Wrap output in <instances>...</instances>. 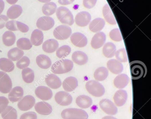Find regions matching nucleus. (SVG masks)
Returning a JSON list of instances; mask_svg holds the SVG:
<instances>
[{
	"label": "nucleus",
	"instance_id": "obj_1",
	"mask_svg": "<svg viewBox=\"0 0 151 119\" xmlns=\"http://www.w3.org/2000/svg\"><path fill=\"white\" fill-rule=\"evenodd\" d=\"M132 79L138 80L144 77L147 72L146 65L139 61H134L130 64Z\"/></svg>",
	"mask_w": 151,
	"mask_h": 119
},
{
	"label": "nucleus",
	"instance_id": "obj_2",
	"mask_svg": "<svg viewBox=\"0 0 151 119\" xmlns=\"http://www.w3.org/2000/svg\"><path fill=\"white\" fill-rule=\"evenodd\" d=\"M73 68V62L68 59H63L55 62L51 66V71L55 74L69 72Z\"/></svg>",
	"mask_w": 151,
	"mask_h": 119
},
{
	"label": "nucleus",
	"instance_id": "obj_3",
	"mask_svg": "<svg viewBox=\"0 0 151 119\" xmlns=\"http://www.w3.org/2000/svg\"><path fill=\"white\" fill-rule=\"evenodd\" d=\"M57 18L62 24L71 26L74 22V17L71 11L66 7H59L56 10Z\"/></svg>",
	"mask_w": 151,
	"mask_h": 119
},
{
	"label": "nucleus",
	"instance_id": "obj_4",
	"mask_svg": "<svg viewBox=\"0 0 151 119\" xmlns=\"http://www.w3.org/2000/svg\"><path fill=\"white\" fill-rule=\"evenodd\" d=\"M63 119H87L88 115L85 110L78 108H67L61 113Z\"/></svg>",
	"mask_w": 151,
	"mask_h": 119
},
{
	"label": "nucleus",
	"instance_id": "obj_5",
	"mask_svg": "<svg viewBox=\"0 0 151 119\" xmlns=\"http://www.w3.org/2000/svg\"><path fill=\"white\" fill-rule=\"evenodd\" d=\"M87 91L95 97H100L105 93V89L102 85L94 80L87 81L86 85Z\"/></svg>",
	"mask_w": 151,
	"mask_h": 119
},
{
	"label": "nucleus",
	"instance_id": "obj_6",
	"mask_svg": "<svg viewBox=\"0 0 151 119\" xmlns=\"http://www.w3.org/2000/svg\"><path fill=\"white\" fill-rule=\"evenodd\" d=\"M72 30L69 26L62 25L55 28L53 31L55 37L59 40H64L69 38L71 36Z\"/></svg>",
	"mask_w": 151,
	"mask_h": 119
},
{
	"label": "nucleus",
	"instance_id": "obj_7",
	"mask_svg": "<svg viewBox=\"0 0 151 119\" xmlns=\"http://www.w3.org/2000/svg\"><path fill=\"white\" fill-rule=\"evenodd\" d=\"M12 83L9 76L4 72L0 71V92L3 93L10 92Z\"/></svg>",
	"mask_w": 151,
	"mask_h": 119
},
{
	"label": "nucleus",
	"instance_id": "obj_8",
	"mask_svg": "<svg viewBox=\"0 0 151 119\" xmlns=\"http://www.w3.org/2000/svg\"><path fill=\"white\" fill-rule=\"evenodd\" d=\"M99 106L105 113L110 115H114L118 113V108L109 99H103L99 102Z\"/></svg>",
	"mask_w": 151,
	"mask_h": 119
},
{
	"label": "nucleus",
	"instance_id": "obj_9",
	"mask_svg": "<svg viewBox=\"0 0 151 119\" xmlns=\"http://www.w3.org/2000/svg\"><path fill=\"white\" fill-rule=\"evenodd\" d=\"M55 21L51 17L42 16L38 19L37 26L40 30L47 31L51 29L54 26Z\"/></svg>",
	"mask_w": 151,
	"mask_h": 119
},
{
	"label": "nucleus",
	"instance_id": "obj_10",
	"mask_svg": "<svg viewBox=\"0 0 151 119\" xmlns=\"http://www.w3.org/2000/svg\"><path fill=\"white\" fill-rule=\"evenodd\" d=\"M56 103L63 106H69L72 103L73 98L70 93L66 92L60 91L55 95Z\"/></svg>",
	"mask_w": 151,
	"mask_h": 119
},
{
	"label": "nucleus",
	"instance_id": "obj_11",
	"mask_svg": "<svg viewBox=\"0 0 151 119\" xmlns=\"http://www.w3.org/2000/svg\"><path fill=\"white\" fill-rule=\"evenodd\" d=\"M36 100L34 97L31 95H26L19 101L17 106L19 109L26 111L32 108L35 104Z\"/></svg>",
	"mask_w": 151,
	"mask_h": 119
},
{
	"label": "nucleus",
	"instance_id": "obj_12",
	"mask_svg": "<svg viewBox=\"0 0 151 119\" xmlns=\"http://www.w3.org/2000/svg\"><path fill=\"white\" fill-rule=\"evenodd\" d=\"M72 43L79 48H83L86 46L88 40L85 35L79 32L74 33L70 36Z\"/></svg>",
	"mask_w": 151,
	"mask_h": 119
},
{
	"label": "nucleus",
	"instance_id": "obj_13",
	"mask_svg": "<svg viewBox=\"0 0 151 119\" xmlns=\"http://www.w3.org/2000/svg\"><path fill=\"white\" fill-rule=\"evenodd\" d=\"M91 16L88 12L82 11L78 13L75 17L76 24L80 27L87 26L91 21Z\"/></svg>",
	"mask_w": 151,
	"mask_h": 119
},
{
	"label": "nucleus",
	"instance_id": "obj_14",
	"mask_svg": "<svg viewBox=\"0 0 151 119\" xmlns=\"http://www.w3.org/2000/svg\"><path fill=\"white\" fill-rule=\"evenodd\" d=\"M35 94L38 98L42 100H48L52 98V90L45 86H39L35 90Z\"/></svg>",
	"mask_w": 151,
	"mask_h": 119
},
{
	"label": "nucleus",
	"instance_id": "obj_15",
	"mask_svg": "<svg viewBox=\"0 0 151 119\" xmlns=\"http://www.w3.org/2000/svg\"><path fill=\"white\" fill-rule=\"evenodd\" d=\"M106 41V34L102 32L97 33L91 39V47L94 49H98L103 46Z\"/></svg>",
	"mask_w": 151,
	"mask_h": 119
},
{
	"label": "nucleus",
	"instance_id": "obj_16",
	"mask_svg": "<svg viewBox=\"0 0 151 119\" xmlns=\"http://www.w3.org/2000/svg\"><path fill=\"white\" fill-rule=\"evenodd\" d=\"M108 69L115 75H119L123 71L124 67L122 64L115 59H111L107 63Z\"/></svg>",
	"mask_w": 151,
	"mask_h": 119
},
{
	"label": "nucleus",
	"instance_id": "obj_17",
	"mask_svg": "<svg viewBox=\"0 0 151 119\" xmlns=\"http://www.w3.org/2000/svg\"><path fill=\"white\" fill-rule=\"evenodd\" d=\"M35 109L40 115H47L51 114L52 108L51 105L45 101H41L35 105Z\"/></svg>",
	"mask_w": 151,
	"mask_h": 119
},
{
	"label": "nucleus",
	"instance_id": "obj_18",
	"mask_svg": "<svg viewBox=\"0 0 151 119\" xmlns=\"http://www.w3.org/2000/svg\"><path fill=\"white\" fill-rule=\"evenodd\" d=\"M128 98L127 93L125 90H118L115 93L113 100L115 103L118 107H121L124 105L127 102Z\"/></svg>",
	"mask_w": 151,
	"mask_h": 119
},
{
	"label": "nucleus",
	"instance_id": "obj_19",
	"mask_svg": "<svg viewBox=\"0 0 151 119\" xmlns=\"http://www.w3.org/2000/svg\"><path fill=\"white\" fill-rule=\"evenodd\" d=\"M24 89L21 87L17 86L11 89L8 97L12 103H16L22 99L24 95Z\"/></svg>",
	"mask_w": 151,
	"mask_h": 119
},
{
	"label": "nucleus",
	"instance_id": "obj_20",
	"mask_svg": "<svg viewBox=\"0 0 151 119\" xmlns=\"http://www.w3.org/2000/svg\"><path fill=\"white\" fill-rule=\"evenodd\" d=\"M46 84L52 89H58L61 86L62 82L60 78L54 74L48 75L45 78Z\"/></svg>",
	"mask_w": 151,
	"mask_h": 119
},
{
	"label": "nucleus",
	"instance_id": "obj_21",
	"mask_svg": "<svg viewBox=\"0 0 151 119\" xmlns=\"http://www.w3.org/2000/svg\"><path fill=\"white\" fill-rule=\"evenodd\" d=\"M59 47V43L55 39H49L42 44V48L45 52L52 53L54 52Z\"/></svg>",
	"mask_w": 151,
	"mask_h": 119
},
{
	"label": "nucleus",
	"instance_id": "obj_22",
	"mask_svg": "<svg viewBox=\"0 0 151 119\" xmlns=\"http://www.w3.org/2000/svg\"><path fill=\"white\" fill-rule=\"evenodd\" d=\"M72 60L76 64L83 65L88 62V57L86 54L83 52L77 51L72 53Z\"/></svg>",
	"mask_w": 151,
	"mask_h": 119
},
{
	"label": "nucleus",
	"instance_id": "obj_23",
	"mask_svg": "<svg viewBox=\"0 0 151 119\" xmlns=\"http://www.w3.org/2000/svg\"><path fill=\"white\" fill-rule=\"evenodd\" d=\"M129 83V78L127 75L124 73L118 75L114 80L115 87L119 89L124 88Z\"/></svg>",
	"mask_w": 151,
	"mask_h": 119
},
{
	"label": "nucleus",
	"instance_id": "obj_24",
	"mask_svg": "<svg viewBox=\"0 0 151 119\" xmlns=\"http://www.w3.org/2000/svg\"><path fill=\"white\" fill-rule=\"evenodd\" d=\"M78 81L75 77L70 76L66 78L63 83V87L66 92H72L77 88Z\"/></svg>",
	"mask_w": 151,
	"mask_h": 119
},
{
	"label": "nucleus",
	"instance_id": "obj_25",
	"mask_svg": "<svg viewBox=\"0 0 151 119\" xmlns=\"http://www.w3.org/2000/svg\"><path fill=\"white\" fill-rule=\"evenodd\" d=\"M105 24L106 22L103 19L100 18H96L94 19L90 23L89 29L92 32H98L103 29Z\"/></svg>",
	"mask_w": 151,
	"mask_h": 119
},
{
	"label": "nucleus",
	"instance_id": "obj_26",
	"mask_svg": "<svg viewBox=\"0 0 151 119\" xmlns=\"http://www.w3.org/2000/svg\"><path fill=\"white\" fill-rule=\"evenodd\" d=\"M43 33L39 29H35L31 33L30 41L32 44L35 46H39L43 43Z\"/></svg>",
	"mask_w": 151,
	"mask_h": 119
},
{
	"label": "nucleus",
	"instance_id": "obj_27",
	"mask_svg": "<svg viewBox=\"0 0 151 119\" xmlns=\"http://www.w3.org/2000/svg\"><path fill=\"white\" fill-rule=\"evenodd\" d=\"M76 103L80 108H87L91 106L92 100L88 96L81 95L76 98Z\"/></svg>",
	"mask_w": 151,
	"mask_h": 119
},
{
	"label": "nucleus",
	"instance_id": "obj_28",
	"mask_svg": "<svg viewBox=\"0 0 151 119\" xmlns=\"http://www.w3.org/2000/svg\"><path fill=\"white\" fill-rule=\"evenodd\" d=\"M36 62L38 66L42 69H48L52 64L50 58L45 55L38 56L36 58Z\"/></svg>",
	"mask_w": 151,
	"mask_h": 119
},
{
	"label": "nucleus",
	"instance_id": "obj_29",
	"mask_svg": "<svg viewBox=\"0 0 151 119\" xmlns=\"http://www.w3.org/2000/svg\"><path fill=\"white\" fill-rule=\"evenodd\" d=\"M22 9L21 6L18 5L14 4L7 11V17L10 19H15L21 15Z\"/></svg>",
	"mask_w": 151,
	"mask_h": 119
},
{
	"label": "nucleus",
	"instance_id": "obj_30",
	"mask_svg": "<svg viewBox=\"0 0 151 119\" xmlns=\"http://www.w3.org/2000/svg\"><path fill=\"white\" fill-rule=\"evenodd\" d=\"M103 14L104 19L108 24L111 25H116L117 24V22L114 16H113L112 11L110 9L108 4H106L104 6L103 9Z\"/></svg>",
	"mask_w": 151,
	"mask_h": 119
},
{
	"label": "nucleus",
	"instance_id": "obj_31",
	"mask_svg": "<svg viewBox=\"0 0 151 119\" xmlns=\"http://www.w3.org/2000/svg\"><path fill=\"white\" fill-rule=\"evenodd\" d=\"M116 47L112 42L106 43L103 48V53L106 58H112L115 56Z\"/></svg>",
	"mask_w": 151,
	"mask_h": 119
},
{
	"label": "nucleus",
	"instance_id": "obj_32",
	"mask_svg": "<svg viewBox=\"0 0 151 119\" xmlns=\"http://www.w3.org/2000/svg\"><path fill=\"white\" fill-rule=\"evenodd\" d=\"M14 65L9 59L2 58L0 59V69L5 72H10L13 71Z\"/></svg>",
	"mask_w": 151,
	"mask_h": 119
},
{
	"label": "nucleus",
	"instance_id": "obj_33",
	"mask_svg": "<svg viewBox=\"0 0 151 119\" xmlns=\"http://www.w3.org/2000/svg\"><path fill=\"white\" fill-rule=\"evenodd\" d=\"M2 38L3 43L7 47L12 46L16 41V36L10 31H6L2 36Z\"/></svg>",
	"mask_w": 151,
	"mask_h": 119
},
{
	"label": "nucleus",
	"instance_id": "obj_34",
	"mask_svg": "<svg viewBox=\"0 0 151 119\" xmlns=\"http://www.w3.org/2000/svg\"><path fill=\"white\" fill-rule=\"evenodd\" d=\"M24 55V52L18 48L10 49L8 53V57L12 61H18Z\"/></svg>",
	"mask_w": 151,
	"mask_h": 119
},
{
	"label": "nucleus",
	"instance_id": "obj_35",
	"mask_svg": "<svg viewBox=\"0 0 151 119\" xmlns=\"http://www.w3.org/2000/svg\"><path fill=\"white\" fill-rule=\"evenodd\" d=\"M109 75L108 69L105 67H101L97 68L94 73V77L97 81H103L106 79Z\"/></svg>",
	"mask_w": 151,
	"mask_h": 119
},
{
	"label": "nucleus",
	"instance_id": "obj_36",
	"mask_svg": "<svg viewBox=\"0 0 151 119\" xmlns=\"http://www.w3.org/2000/svg\"><path fill=\"white\" fill-rule=\"evenodd\" d=\"M3 119H17V110L11 106H7L4 111L1 113Z\"/></svg>",
	"mask_w": 151,
	"mask_h": 119
},
{
	"label": "nucleus",
	"instance_id": "obj_37",
	"mask_svg": "<svg viewBox=\"0 0 151 119\" xmlns=\"http://www.w3.org/2000/svg\"><path fill=\"white\" fill-rule=\"evenodd\" d=\"M57 6L54 2H50L43 5L42 8V13L47 16L53 15L56 12Z\"/></svg>",
	"mask_w": 151,
	"mask_h": 119
},
{
	"label": "nucleus",
	"instance_id": "obj_38",
	"mask_svg": "<svg viewBox=\"0 0 151 119\" xmlns=\"http://www.w3.org/2000/svg\"><path fill=\"white\" fill-rule=\"evenodd\" d=\"M22 79L27 83H32L34 80L35 74L33 70L30 68H25L22 72Z\"/></svg>",
	"mask_w": 151,
	"mask_h": 119
},
{
	"label": "nucleus",
	"instance_id": "obj_39",
	"mask_svg": "<svg viewBox=\"0 0 151 119\" xmlns=\"http://www.w3.org/2000/svg\"><path fill=\"white\" fill-rule=\"evenodd\" d=\"M17 45L19 49L21 50H29L32 47V44L29 39L26 38H22L17 41Z\"/></svg>",
	"mask_w": 151,
	"mask_h": 119
},
{
	"label": "nucleus",
	"instance_id": "obj_40",
	"mask_svg": "<svg viewBox=\"0 0 151 119\" xmlns=\"http://www.w3.org/2000/svg\"><path fill=\"white\" fill-rule=\"evenodd\" d=\"M70 52V47L68 45H63L57 49L56 55L59 58H64L69 56Z\"/></svg>",
	"mask_w": 151,
	"mask_h": 119
},
{
	"label": "nucleus",
	"instance_id": "obj_41",
	"mask_svg": "<svg viewBox=\"0 0 151 119\" xmlns=\"http://www.w3.org/2000/svg\"><path fill=\"white\" fill-rule=\"evenodd\" d=\"M115 55L116 58L117 59V60L119 62H127L128 59L127 52L124 48L117 50V51H116Z\"/></svg>",
	"mask_w": 151,
	"mask_h": 119
},
{
	"label": "nucleus",
	"instance_id": "obj_42",
	"mask_svg": "<svg viewBox=\"0 0 151 119\" xmlns=\"http://www.w3.org/2000/svg\"><path fill=\"white\" fill-rule=\"evenodd\" d=\"M109 36L111 39L113 41H122L120 30L119 29H115L110 31Z\"/></svg>",
	"mask_w": 151,
	"mask_h": 119
},
{
	"label": "nucleus",
	"instance_id": "obj_43",
	"mask_svg": "<svg viewBox=\"0 0 151 119\" xmlns=\"http://www.w3.org/2000/svg\"><path fill=\"white\" fill-rule=\"evenodd\" d=\"M30 64V60L27 56H23L17 62V67L21 69L27 68Z\"/></svg>",
	"mask_w": 151,
	"mask_h": 119
},
{
	"label": "nucleus",
	"instance_id": "obj_44",
	"mask_svg": "<svg viewBox=\"0 0 151 119\" xmlns=\"http://www.w3.org/2000/svg\"><path fill=\"white\" fill-rule=\"evenodd\" d=\"M9 101L6 97L0 96V114L4 111L9 104Z\"/></svg>",
	"mask_w": 151,
	"mask_h": 119
},
{
	"label": "nucleus",
	"instance_id": "obj_45",
	"mask_svg": "<svg viewBox=\"0 0 151 119\" xmlns=\"http://www.w3.org/2000/svg\"><path fill=\"white\" fill-rule=\"evenodd\" d=\"M37 115L34 112H28L22 114L20 119H37Z\"/></svg>",
	"mask_w": 151,
	"mask_h": 119
},
{
	"label": "nucleus",
	"instance_id": "obj_46",
	"mask_svg": "<svg viewBox=\"0 0 151 119\" xmlns=\"http://www.w3.org/2000/svg\"><path fill=\"white\" fill-rule=\"evenodd\" d=\"M16 24L18 30H20L22 33H27L29 30V27L22 22L16 21Z\"/></svg>",
	"mask_w": 151,
	"mask_h": 119
},
{
	"label": "nucleus",
	"instance_id": "obj_47",
	"mask_svg": "<svg viewBox=\"0 0 151 119\" xmlns=\"http://www.w3.org/2000/svg\"><path fill=\"white\" fill-rule=\"evenodd\" d=\"M5 26L7 29L10 31H16L18 30L16 24V21H15L12 20L8 21L6 24Z\"/></svg>",
	"mask_w": 151,
	"mask_h": 119
},
{
	"label": "nucleus",
	"instance_id": "obj_48",
	"mask_svg": "<svg viewBox=\"0 0 151 119\" xmlns=\"http://www.w3.org/2000/svg\"><path fill=\"white\" fill-rule=\"evenodd\" d=\"M97 0H83V6L86 9H91L94 7Z\"/></svg>",
	"mask_w": 151,
	"mask_h": 119
},
{
	"label": "nucleus",
	"instance_id": "obj_49",
	"mask_svg": "<svg viewBox=\"0 0 151 119\" xmlns=\"http://www.w3.org/2000/svg\"><path fill=\"white\" fill-rule=\"evenodd\" d=\"M9 21V18L5 15L0 16V29H2L4 28L6 24Z\"/></svg>",
	"mask_w": 151,
	"mask_h": 119
},
{
	"label": "nucleus",
	"instance_id": "obj_50",
	"mask_svg": "<svg viewBox=\"0 0 151 119\" xmlns=\"http://www.w3.org/2000/svg\"><path fill=\"white\" fill-rule=\"evenodd\" d=\"M75 0H58V2L62 5H67L72 4Z\"/></svg>",
	"mask_w": 151,
	"mask_h": 119
},
{
	"label": "nucleus",
	"instance_id": "obj_51",
	"mask_svg": "<svg viewBox=\"0 0 151 119\" xmlns=\"http://www.w3.org/2000/svg\"><path fill=\"white\" fill-rule=\"evenodd\" d=\"M5 4L3 0H0V14L2 13L4 9Z\"/></svg>",
	"mask_w": 151,
	"mask_h": 119
},
{
	"label": "nucleus",
	"instance_id": "obj_52",
	"mask_svg": "<svg viewBox=\"0 0 151 119\" xmlns=\"http://www.w3.org/2000/svg\"><path fill=\"white\" fill-rule=\"evenodd\" d=\"M18 1V0H6V1L8 4L11 5H14Z\"/></svg>",
	"mask_w": 151,
	"mask_h": 119
},
{
	"label": "nucleus",
	"instance_id": "obj_53",
	"mask_svg": "<svg viewBox=\"0 0 151 119\" xmlns=\"http://www.w3.org/2000/svg\"><path fill=\"white\" fill-rule=\"evenodd\" d=\"M102 119H118L115 117L111 116H104L103 117Z\"/></svg>",
	"mask_w": 151,
	"mask_h": 119
},
{
	"label": "nucleus",
	"instance_id": "obj_54",
	"mask_svg": "<svg viewBox=\"0 0 151 119\" xmlns=\"http://www.w3.org/2000/svg\"><path fill=\"white\" fill-rule=\"evenodd\" d=\"M38 1L42 3H49L51 1V0H38Z\"/></svg>",
	"mask_w": 151,
	"mask_h": 119
}]
</instances>
